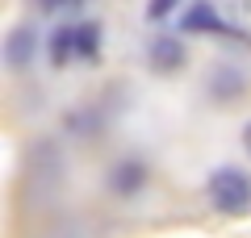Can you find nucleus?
<instances>
[{
	"mask_svg": "<svg viewBox=\"0 0 251 238\" xmlns=\"http://www.w3.org/2000/svg\"><path fill=\"white\" fill-rule=\"evenodd\" d=\"M205 192H209V205L226 217H239L251 209V176L239 167H214L205 180Z\"/></svg>",
	"mask_w": 251,
	"mask_h": 238,
	"instance_id": "f257e3e1",
	"label": "nucleus"
},
{
	"mask_svg": "<svg viewBox=\"0 0 251 238\" xmlns=\"http://www.w3.org/2000/svg\"><path fill=\"white\" fill-rule=\"evenodd\" d=\"M184 63H188V46L176 34H159L147 42V67L155 75H176V71H184Z\"/></svg>",
	"mask_w": 251,
	"mask_h": 238,
	"instance_id": "f03ea898",
	"label": "nucleus"
},
{
	"mask_svg": "<svg viewBox=\"0 0 251 238\" xmlns=\"http://www.w3.org/2000/svg\"><path fill=\"white\" fill-rule=\"evenodd\" d=\"M147 180H151L147 159L126 155V159H117L113 167H109V192H113V196H138L147 188Z\"/></svg>",
	"mask_w": 251,
	"mask_h": 238,
	"instance_id": "7ed1b4c3",
	"label": "nucleus"
},
{
	"mask_svg": "<svg viewBox=\"0 0 251 238\" xmlns=\"http://www.w3.org/2000/svg\"><path fill=\"white\" fill-rule=\"evenodd\" d=\"M180 29H184V34H234V25L209 4V0H193L188 13L180 17Z\"/></svg>",
	"mask_w": 251,
	"mask_h": 238,
	"instance_id": "20e7f679",
	"label": "nucleus"
},
{
	"mask_svg": "<svg viewBox=\"0 0 251 238\" xmlns=\"http://www.w3.org/2000/svg\"><path fill=\"white\" fill-rule=\"evenodd\" d=\"M38 54V29L34 25H13L9 38H4V63L9 71H25Z\"/></svg>",
	"mask_w": 251,
	"mask_h": 238,
	"instance_id": "39448f33",
	"label": "nucleus"
},
{
	"mask_svg": "<svg viewBox=\"0 0 251 238\" xmlns=\"http://www.w3.org/2000/svg\"><path fill=\"white\" fill-rule=\"evenodd\" d=\"M243 92H247V75L239 67H214V75H209V96L214 100H239Z\"/></svg>",
	"mask_w": 251,
	"mask_h": 238,
	"instance_id": "423d86ee",
	"label": "nucleus"
},
{
	"mask_svg": "<svg viewBox=\"0 0 251 238\" xmlns=\"http://www.w3.org/2000/svg\"><path fill=\"white\" fill-rule=\"evenodd\" d=\"M72 59H80L75 54V25H59L50 34V63L63 67V63H72Z\"/></svg>",
	"mask_w": 251,
	"mask_h": 238,
	"instance_id": "0eeeda50",
	"label": "nucleus"
},
{
	"mask_svg": "<svg viewBox=\"0 0 251 238\" xmlns=\"http://www.w3.org/2000/svg\"><path fill=\"white\" fill-rule=\"evenodd\" d=\"M75 54L80 59H100V25L97 21H80L75 25Z\"/></svg>",
	"mask_w": 251,
	"mask_h": 238,
	"instance_id": "6e6552de",
	"label": "nucleus"
},
{
	"mask_svg": "<svg viewBox=\"0 0 251 238\" xmlns=\"http://www.w3.org/2000/svg\"><path fill=\"white\" fill-rule=\"evenodd\" d=\"M176 9H180V0H147V21L159 25V21H168Z\"/></svg>",
	"mask_w": 251,
	"mask_h": 238,
	"instance_id": "1a4fd4ad",
	"label": "nucleus"
},
{
	"mask_svg": "<svg viewBox=\"0 0 251 238\" xmlns=\"http://www.w3.org/2000/svg\"><path fill=\"white\" fill-rule=\"evenodd\" d=\"M42 9H50V13H63V9H75L80 0H38Z\"/></svg>",
	"mask_w": 251,
	"mask_h": 238,
	"instance_id": "9d476101",
	"label": "nucleus"
},
{
	"mask_svg": "<svg viewBox=\"0 0 251 238\" xmlns=\"http://www.w3.org/2000/svg\"><path fill=\"white\" fill-rule=\"evenodd\" d=\"M243 150L251 155V121H247V130H243Z\"/></svg>",
	"mask_w": 251,
	"mask_h": 238,
	"instance_id": "9b49d317",
	"label": "nucleus"
}]
</instances>
